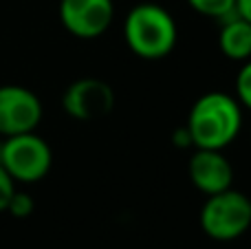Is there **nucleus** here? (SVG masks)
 I'll use <instances>...</instances> for the list:
<instances>
[{"label": "nucleus", "instance_id": "nucleus-1", "mask_svg": "<svg viewBox=\"0 0 251 249\" xmlns=\"http://www.w3.org/2000/svg\"><path fill=\"white\" fill-rule=\"evenodd\" d=\"M185 128L192 137V148L225 150L243 130V106L234 95L209 91L194 101Z\"/></svg>", "mask_w": 251, "mask_h": 249}, {"label": "nucleus", "instance_id": "nucleus-2", "mask_svg": "<svg viewBox=\"0 0 251 249\" xmlns=\"http://www.w3.org/2000/svg\"><path fill=\"white\" fill-rule=\"evenodd\" d=\"M126 47L137 57L156 62L174 51L178 40V26L174 16L156 2H139L124 20Z\"/></svg>", "mask_w": 251, "mask_h": 249}, {"label": "nucleus", "instance_id": "nucleus-3", "mask_svg": "<svg viewBox=\"0 0 251 249\" xmlns=\"http://www.w3.org/2000/svg\"><path fill=\"white\" fill-rule=\"evenodd\" d=\"M201 229L212 241L229 243L240 238L251 227L249 197L238 190H223L207 197L201 207Z\"/></svg>", "mask_w": 251, "mask_h": 249}, {"label": "nucleus", "instance_id": "nucleus-4", "mask_svg": "<svg viewBox=\"0 0 251 249\" xmlns=\"http://www.w3.org/2000/svg\"><path fill=\"white\" fill-rule=\"evenodd\" d=\"M0 166L16 183H38L53 166L51 146L35 130L4 137L0 144Z\"/></svg>", "mask_w": 251, "mask_h": 249}, {"label": "nucleus", "instance_id": "nucleus-5", "mask_svg": "<svg viewBox=\"0 0 251 249\" xmlns=\"http://www.w3.org/2000/svg\"><path fill=\"white\" fill-rule=\"evenodd\" d=\"M42 101L31 88L18 84L0 86V135L13 137L33 132L42 122Z\"/></svg>", "mask_w": 251, "mask_h": 249}, {"label": "nucleus", "instance_id": "nucleus-6", "mask_svg": "<svg viewBox=\"0 0 251 249\" xmlns=\"http://www.w3.org/2000/svg\"><path fill=\"white\" fill-rule=\"evenodd\" d=\"M62 108L77 122H95L115 108V91L97 77L75 79L62 95Z\"/></svg>", "mask_w": 251, "mask_h": 249}, {"label": "nucleus", "instance_id": "nucleus-7", "mask_svg": "<svg viewBox=\"0 0 251 249\" xmlns=\"http://www.w3.org/2000/svg\"><path fill=\"white\" fill-rule=\"evenodd\" d=\"M115 20L113 0H60V22L79 40H95Z\"/></svg>", "mask_w": 251, "mask_h": 249}, {"label": "nucleus", "instance_id": "nucleus-8", "mask_svg": "<svg viewBox=\"0 0 251 249\" xmlns=\"http://www.w3.org/2000/svg\"><path fill=\"white\" fill-rule=\"evenodd\" d=\"M190 181L201 194L212 197L223 190L231 188L234 181V168L229 159L223 154V150H203L196 148L187 163Z\"/></svg>", "mask_w": 251, "mask_h": 249}, {"label": "nucleus", "instance_id": "nucleus-9", "mask_svg": "<svg viewBox=\"0 0 251 249\" xmlns=\"http://www.w3.org/2000/svg\"><path fill=\"white\" fill-rule=\"evenodd\" d=\"M218 47L221 53L231 62L251 60V22L240 18L238 13L223 18L221 31H218Z\"/></svg>", "mask_w": 251, "mask_h": 249}, {"label": "nucleus", "instance_id": "nucleus-10", "mask_svg": "<svg viewBox=\"0 0 251 249\" xmlns=\"http://www.w3.org/2000/svg\"><path fill=\"white\" fill-rule=\"evenodd\" d=\"M187 4L196 13L205 18H214L218 22L236 11V0H187Z\"/></svg>", "mask_w": 251, "mask_h": 249}, {"label": "nucleus", "instance_id": "nucleus-11", "mask_svg": "<svg viewBox=\"0 0 251 249\" xmlns=\"http://www.w3.org/2000/svg\"><path fill=\"white\" fill-rule=\"evenodd\" d=\"M236 100L243 108L251 110V60L243 62L236 75Z\"/></svg>", "mask_w": 251, "mask_h": 249}, {"label": "nucleus", "instance_id": "nucleus-12", "mask_svg": "<svg viewBox=\"0 0 251 249\" xmlns=\"http://www.w3.org/2000/svg\"><path fill=\"white\" fill-rule=\"evenodd\" d=\"M33 210H35V203H33V199H31V194L16 190L13 197L9 199L7 210L4 212H9V214L16 216V219H26V216L33 214Z\"/></svg>", "mask_w": 251, "mask_h": 249}, {"label": "nucleus", "instance_id": "nucleus-13", "mask_svg": "<svg viewBox=\"0 0 251 249\" xmlns=\"http://www.w3.org/2000/svg\"><path fill=\"white\" fill-rule=\"evenodd\" d=\"M13 192H16V181L0 166V212L7 210V203H9V199L13 197Z\"/></svg>", "mask_w": 251, "mask_h": 249}, {"label": "nucleus", "instance_id": "nucleus-14", "mask_svg": "<svg viewBox=\"0 0 251 249\" xmlns=\"http://www.w3.org/2000/svg\"><path fill=\"white\" fill-rule=\"evenodd\" d=\"M172 141H174V146H176V148H192V137H190V132H187L185 126H181V128H176V130H174Z\"/></svg>", "mask_w": 251, "mask_h": 249}, {"label": "nucleus", "instance_id": "nucleus-15", "mask_svg": "<svg viewBox=\"0 0 251 249\" xmlns=\"http://www.w3.org/2000/svg\"><path fill=\"white\" fill-rule=\"evenodd\" d=\"M236 13L251 22V0H236Z\"/></svg>", "mask_w": 251, "mask_h": 249}, {"label": "nucleus", "instance_id": "nucleus-16", "mask_svg": "<svg viewBox=\"0 0 251 249\" xmlns=\"http://www.w3.org/2000/svg\"><path fill=\"white\" fill-rule=\"evenodd\" d=\"M249 207H251V197H249Z\"/></svg>", "mask_w": 251, "mask_h": 249}]
</instances>
